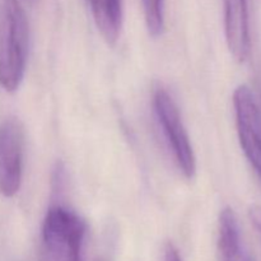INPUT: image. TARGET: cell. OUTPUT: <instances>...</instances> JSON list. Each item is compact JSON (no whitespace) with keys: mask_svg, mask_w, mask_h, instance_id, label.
Instances as JSON below:
<instances>
[{"mask_svg":"<svg viewBox=\"0 0 261 261\" xmlns=\"http://www.w3.org/2000/svg\"><path fill=\"white\" fill-rule=\"evenodd\" d=\"M30 24L18 0L0 4V87L8 93L19 88L25 73Z\"/></svg>","mask_w":261,"mask_h":261,"instance_id":"cell-1","label":"cell"},{"mask_svg":"<svg viewBox=\"0 0 261 261\" xmlns=\"http://www.w3.org/2000/svg\"><path fill=\"white\" fill-rule=\"evenodd\" d=\"M86 234V222L75 212L51 206L42 223L38 261H82Z\"/></svg>","mask_w":261,"mask_h":261,"instance_id":"cell-2","label":"cell"},{"mask_svg":"<svg viewBox=\"0 0 261 261\" xmlns=\"http://www.w3.org/2000/svg\"><path fill=\"white\" fill-rule=\"evenodd\" d=\"M153 107L176 165L186 178H193L196 172L195 154L175 99L165 88L160 87L153 94Z\"/></svg>","mask_w":261,"mask_h":261,"instance_id":"cell-3","label":"cell"},{"mask_svg":"<svg viewBox=\"0 0 261 261\" xmlns=\"http://www.w3.org/2000/svg\"><path fill=\"white\" fill-rule=\"evenodd\" d=\"M233 109L240 145L245 157L261 178V99L247 84L233 92Z\"/></svg>","mask_w":261,"mask_h":261,"instance_id":"cell-4","label":"cell"},{"mask_svg":"<svg viewBox=\"0 0 261 261\" xmlns=\"http://www.w3.org/2000/svg\"><path fill=\"white\" fill-rule=\"evenodd\" d=\"M24 127L15 117L0 125V194L12 198L22 185L24 160Z\"/></svg>","mask_w":261,"mask_h":261,"instance_id":"cell-5","label":"cell"},{"mask_svg":"<svg viewBox=\"0 0 261 261\" xmlns=\"http://www.w3.org/2000/svg\"><path fill=\"white\" fill-rule=\"evenodd\" d=\"M227 46L237 61H245L251 50L249 0H223Z\"/></svg>","mask_w":261,"mask_h":261,"instance_id":"cell-6","label":"cell"},{"mask_svg":"<svg viewBox=\"0 0 261 261\" xmlns=\"http://www.w3.org/2000/svg\"><path fill=\"white\" fill-rule=\"evenodd\" d=\"M218 250L221 261H255L242 239L239 219L228 206L219 214Z\"/></svg>","mask_w":261,"mask_h":261,"instance_id":"cell-7","label":"cell"},{"mask_svg":"<svg viewBox=\"0 0 261 261\" xmlns=\"http://www.w3.org/2000/svg\"><path fill=\"white\" fill-rule=\"evenodd\" d=\"M97 28L105 40L114 45L122 24V0H88Z\"/></svg>","mask_w":261,"mask_h":261,"instance_id":"cell-8","label":"cell"},{"mask_svg":"<svg viewBox=\"0 0 261 261\" xmlns=\"http://www.w3.org/2000/svg\"><path fill=\"white\" fill-rule=\"evenodd\" d=\"M148 32L158 37L165 30V0H142Z\"/></svg>","mask_w":261,"mask_h":261,"instance_id":"cell-9","label":"cell"},{"mask_svg":"<svg viewBox=\"0 0 261 261\" xmlns=\"http://www.w3.org/2000/svg\"><path fill=\"white\" fill-rule=\"evenodd\" d=\"M250 219L261 236V205H252L250 208Z\"/></svg>","mask_w":261,"mask_h":261,"instance_id":"cell-10","label":"cell"},{"mask_svg":"<svg viewBox=\"0 0 261 261\" xmlns=\"http://www.w3.org/2000/svg\"><path fill=\"white\" fill-rule=\"evenodd\" d=\"M165 261H182L180 254H178V250L176 249L175 245L168 242L166 245L165 249Z\"/></svg>","mask_w":261,"mask_h":261,"instance_id":"cell-11","label":"cell"}]
</instances>
